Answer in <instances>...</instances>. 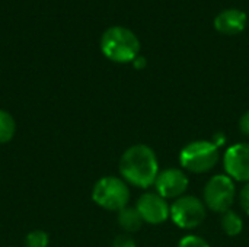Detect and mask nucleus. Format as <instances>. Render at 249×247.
Masks as SVG:
<instances>
[{
	"label": "nucleus",
	"mask_w": 249,
	"mask_h": 247,
	"mask_svg": "<svg viewBox=\"0 0 249 247\" xmlns=\"http://www.w3.org/2000/svg\"><path fill=\"white\" fill-rule=\"evenodd\" d=\"M136 208L143 221L152 226L163 224L168 218H171V205L158 192L143 194L137 199Z\"/></svg>",
	"instance_id": "obj_7"
},
{
	"label": "nucleus",
	"mask_w": 249,
	"mask_h": 247,
	"mask_svg": "<svg viewBox=\"0 0 249 247\" xmlns=\"http://www.w3.org/2000/svg\"><path fill=\"white\" fill-rule=\"evenodd\" d=\"M178 247H210V245L200 236H196V234H188V236H184L179 243Z\"/></svg>",
	"instance_id": "obj_15"
},
{
	"label": "nucleus",
	"mask_w": 249,
	"mask_h": 247,
	"mask_svg": "<svg viewBox=\"0 0 249 247\" xmlns=\"http://www.w3.org/2000/svg\"><path fill=\"white\" fill-rule=\"evenodd\" d=\"M117 221H118V226L125 233H136L144 224V221H143L142 215L139 214L137 208L136 207H130V205H127L125 208L118 211Z\"/></svg>",
	"instance_id": "obj_11"
},
{
	"label": "nucleus",
	"mask_w": 249,
	"mask_h": 247,
	"mask_svg": "<svg viewBox=\"0 0 249 247\" xmlns=\"http://www.w3.org/2000/svg\"><path fill=\"white\" fill-rule=\"evenodd\" d=\"M226 175L235 182L249 183V144L238 143L231 146L223 157Z\"/></svg>",
	"instance_id": "obj_9"
},
{
	"label": "nucleus",
	"mask_w": 249,
	"mask_h": 247,
	"mask_svg": "<svg viewBox=\"0 0 249 247\" xmlns=\"http://www.w3.org/2000/svg\"><path fill=\"white\" fill-rule=\"evenodd\" d=\"M207 215L204 202L194 195H182L171 205V220L182 230H193L203 224Z\"/></svg>",
	"instance_id": "obj_6"
},
{
	"label": "nucleus",
	"mask_w": 249,
	"mask_h": 247,
	"mask_svg": "<svg viewBox=\"0 0 249 247\" xmlns=\"http://www.w3.org/2000/svg\"><path fill=\"white\" fill-rule=\"evenodd\" d=\"M219 147L209 140H197L187 144L179 153L181 166L190 173L201 175L216 167L219 162Z\"/></svg>",
	"instance_id": "obj_4"
},
{
	"label": "nucleus",
	"mask_w": 249,
	"mask_h": 247,
	"mask_svg": "<svg viewBox=\"0 0 249 247\" xmlns=\"http://www.w3.org/2000/svg\"><path fill=\"white\" fill-rule=\"evenodd\" d=\"M239 130L245 137H249V109L239 119Z\"/></svg>",
	"instance_id": "obj_18"
},
{
	"label": "nucleus",
	"mask_w": 249,
	"mask_h": 247,
	"mask_svg": "<svg viewBox=\"0 0 249 247\" xmlns=\"http://www.w3.org/2000/svg\"><path fill=\"white\" fill-rule=\"evenodd\" d=\"M23 245L25 247H48L50 236H48V233H45L42 230H34L26 234Z\"/></svg>",
	"instance_id": "obj_14"
},
{
	"label": "nucleus",
	"mask_w": 249,
	"mask_h": 247,
	"mask_svg": "<svg viewBox=\"0 0 249 247\" xmlns=\"http://www.w3.org/2000/svg\"><path fill=\"white\" fill-rule=\"evenodd\" d=\"M112 247H136V243L128 234H121L114 240V246Z\"/></svg>",
	"instance_id": "obj_17"
},
{
	"label": "nucleus",
	"mask_w": 249,
	"mask_h": 247,
	"mask_svg": "<svg viewBox=\"0 0 249 247\" xmlns=\"http://www.w3.org/2000/svg\"><path fill=\"white\" fill-rule=\"evenodd\" d=\"M188 185H190V179L187 173L181 169L171 167L159 172L153 186L156 188V192L162 198H165L166 201L168 199L175 201L187 192Z\"/></svg>",
	"instance_id": "obj_8"
},
{
	"label": "nucleus",
	"mask_w": 249,
	"mask_h": 247,
	"mask_svg": "<svg viewBox=\"0 0 249 247\" xmlns=\"http://www.w3.org/2000/svg\"><path fill=\"white\" fill-rule=\"evenodd\" d=\"M236 198L235 181L228 175L212 176L203 191V202L213 213L223 214L231 210Z\"/></svg>",
	"instance_id": "obj_5"
},
{
	"label": "nucleus",
	"mask_w": 249,
	"mask_h": 247,
	"mask_svg": "<svg viewBox=\"0 0 249 247\" xmlns=\"http://www.w3.org/2000/svg\"><path fill=\"white\" fill-rule=\"evenodd\" d=\"M16 132V122L10 112L0 109V146L12 141Z\"/></svg>",
	"instance_id": "obj_13"
},
{
	"label": "nucleus",
	"mask_w": 249,
	"mask_h": 247,
	"mask_svg": "<svg viewBox=\"0 0 249 247\" xmlns=\"http://www.w3.org/2000/svg\"><path fill=\"white\" fill-rule=\"evenodd\" d=\"M225 141H226V135H225V134H222V132L214 134V137H213V143H214L219 148L225 144Z\"/></svg>",
	"instance_id": "obj_20"
},
{
	"label": "nucleus",
	"mask_w": 249,
	"mask_h": 247,
	"mask_svg": "<svg viewBox=\"0 0 249 247\" xmlns=\"http://www.w3.org/2000/svg\"><path fill=\"white\" fill-rule=\"evenodd\" d=\"M128 183L118 176H104L92 188L93 202L107 211H121L130 202Z\"/></svg>",
	"instance_id": "obj_3"
},
{
	"label": "nucleus",
	"mask_w": 249,
	"mask_h": 247,
	"mask_svg": "<svg viewBox=\"0 0 249 247\" xmlns=\"http://www.w3.org/2000/svg\"><path fill=\"white\" fill-rule=\"evenodd\" d=\"M247 13L236 7L225 9L214 17V28L223 35H238L247 28Z\"/></svg>",
	"instance_id": "obj_10"
},
{
	"label": "nucleus",
	"mask_w": 249,
	"mask_h": 247,
	"mask_svg": "<svg viewBox=\"0 0 249 247\" xmlns=\"http://www.w3.org/2000/svg\"><path fill=\"white\" fill-rule=\"evenodd\" d=\"M220 226H222V230L225 231V234L229 237H236L244 230V221H242L241 215L232 210L222 214Z\"/></svg>",
	"instance_id": "obj_12"
},
{
	"label": "nucleus",
	"mask_w": 249,
	"mask_h": 247,
	"mask_svg": "<svg viewBox=\"0 0 249 247\" xmlns=\"http://www.w3.org/2000/svg\"><path fill=\"white\" fill-rule=\"evenodd\" d=\"M101 51L102 54L120 64L133 63L137 55H140V39L137 35L125 26H111L101 36Z\"/></svg>",
	"instance_id": "obj_2"
},
{
	"label": "nucleus",
	"mask_w": 249,
	"mask_h": 247,
	"mask_svg": "<svg viewBox=\"0 0 249 247\" xmlns=\"http://www.w3.org/2000/svg\"><path fill=\"white\" fill-rule=\"evenodd\" d=\"M239 205L242 211L249 215V183H245L242 189L239 191Z\"/></svg>",
	"instance_id": "obj_16"
},
{
	"label": "nucleus",
	"mask_w": 249,
	"mask_h": 247,
	"mask_svg": "<svg viewBox=\"0 0 249 247\" xmlns=\"http://www.w3.org/2000/svg\"><path fill=\"white\" fill-rule=\"evenodd\" d=\"M121 178L140 189H147L155 185L159 175V162L156 153L146 144H134L128 147L118 165Z\"/></svg>",
	"instance_id": "obj_1"
},
{
	"label": "nucleus",
	"mask_w": 249,
	"mask_h": 247,
	"mask_svg": "<svg viewBox=\"0 0 249 247\" xmlns=\"http://www.w3.org/2000/svg\"><path fill=\"white\" fill-rule=\"evenodd\" d=\"M146 64H147V61H146V58H144L143 55H137V57L134 58V61H133V66H134V68H137V70L144 68Z\"/></svg>",
	"instance_id": "obj_19"
}]
</instances>
